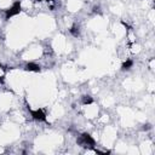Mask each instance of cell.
<instances>
[{"mask_svg":"<svg viewBox=\"0 0 155 155\" xmlns=\"http://www.w3.org/2000/svg\"><path fill=\"white\" fill-rule=\"evenodd\" d=\"M78 144H80L81 147H85V148H90V149H93L94 145H96V140L93 139V137L87 133V132H84L80 134V137L78 138Z\"/></svg>","mask_w":155,"mask_h":155,"instance_id":"1","label":"cell"},{"mask_svg":"<svg viewBox=\"0 0 155 155\" xmlns=\"http://www.w3.org/2000/svg\"><path fill=\"white\" fill-rule=\"evenodd\" d=\"M21 11H22V4H21V1H15L12 4V6L8 7L5 11V19H10V18L19 15Z\"/></svg>","mask_w":155,"mask_h":155,"instance_id":"2","label":"cell"},{"mask_svg":"<svg viewBox=\"0 0 155 155\" xmlns=\"http://www.w3.org/2000/svg\"><path fill=\"white\" fill-rule=\"evenodd\" d=\"M27 109H28V111L30 113V115H31V117L35 120V121H42V122H47V117H46V113L44 111V109H35V110H33V109H30L29 108V105L27 107Z\"/></svg>","mask_w":155,"mask_h":155,"instance_id":"3","label":"cell"},{"mask_svg":"<svg viewBox=\"0 0 155 155\" xmlns=\"http://www.w3.org/2000/svg\"><path fill=\"white\" fill-rule=\"evenodd\" d=\"M24 70L25 71H31V73H40L41 71V67L36 63H33V62H29L24 65Z\"/></svg>","mask_w":155,"mask_h":155,"instance_id":"4","label":"cell"},{"mask_svg":"<svg viewBox=\"0 0 155 155\" xmlns=\"http://www.w3.org/2000/svg\"><path fill=\"white\" fill-rule=\"evenodd\" d=\"M69 31H70V34H71L73 36H75V38H78V36L80 35V28H79V25H76V24H73V25L70 27Z\"/></svg>","mask_w":155,"mask_h":155,"instance_id":"5","label":"cell"},{"mask_svg":"<svg viewBox=\"0 0 155 155\" xmlns=\"http://www.w3.org/2000/svg\"><path fill=\"white\" fill-rule=\"evenodd\" d=\"M132 65H133V61H131V59H126L122 64H121V70H130L131 68H132Z\"/></svg>","mask_w":155,"mask_h":155,"instance_id":"6","label":"cell"},{"mask_svg":"<svg viewBox=\"0 0 155 155\" xmlns=\"http://www.w3.org/2000/svg\"><path fill=\"white\" fill-rule=\"evenodd\" d=\"M81 103H82L84 105L92 104V103H93V98H92L91 96H88V94H85V96L81 97Z\"/></svg>","mask_w":155,"mask_h":155,"instance_id":"7","label":"cell"},{"mask_svg":"<svg viewBox=\"0 0 155 155\" xmlns=\"http://www.w3.org/2000/svg\"><path fill=\"white\" fill-rule=\"evenodd\" d=\"M150 128H151V125H150V124L143 125V131H148V130H150Z\"/></svg>","mask_w":155,"mask_h":155,"instance_id":"8","label":"cell"},{"mask_svg":"<svg viewBox=\"0 0 155 155\" xmlns=\"http://www.w3.org/2000/svg\"><path fill=\"white\" fill-rule=\"evenodd\" d=\"M93 12H98V13H101V11H99V7H93Z\"/></svg>","mask_w":155,"mask_h":155,"instance_id":"9","label":"cell"},{"mask_svg":"<svg viewBox=\"0 0 155 155\" xmlns=\"http://www.w3.org/2000/svg\"><path fill=\"white\" fill-rule=\"evenodd\" d=\"M4 78H5L4 75H1V76H0V84H4Z\"/></svg>","mask_w":155,"mask_h":155,"instance_id":"10","label":"cell"},{"mask_svg":"<svg viewBox=\"0 0 155 155\" xmlns=\"http://www.w3.org/2000/svg\"><path fill=\"white\" fill-rule=\"evenodd\" d=\"M39 1H53V0H39Z\"/></svg>","mask_w":155,"mask_h":155,"instance_id":"11","label":"cell"}]
</instances>
